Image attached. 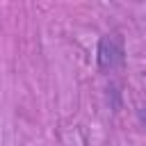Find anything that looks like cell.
Masks as SVG:
<instances>
[{
	"label": "cell",
	"instance_id": "1",
	"mask_svg": "<svg viewBox=\"0 0 146 146\" xmlns=\"http://www.w3.org/2000/svg\"><path fill=\"white\" fill-rule=\"evenodd\" d=\"M125 52H123V41L119 34H105L98 43V66L100 71H114L123 66Z\"/></svg>",
	"mask_w": 146,
	"mask_h": 146
},
{
	"label": "cell",
	"instance_id": "2",
	"mask_svg": "<svg viewBox=\"0 0 146 146\" xmlns=\"http://www.w3.org/2000/svg\"><path fill=\"white\" fill-rule=\"evenodd\" d=\"M139 119H141V123L146 125V107H141V110H139Z\"/></svg>",
	"mask_w": 146,
	"mask_h": 146
}]
</instances>
